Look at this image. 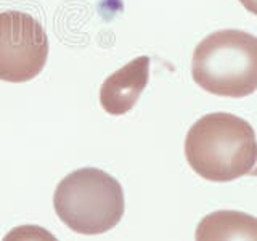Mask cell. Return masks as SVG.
I'll use <instances>...</instances> for the list:
<instances>
[{"label": "cell", "mask_w": 257, "mask_h": 241, "mask_svg": "<svg viewBox=\"0 0 257 241\" xmlns=\"http://www.w3.org/2000/svg\"><path fill=\"white\" fill-rule=\"evenodd\" d=\"M190 167L209 182H231L251 174L257 161L252 126L230 112H211L190 127L185 139Z\"/></svg>", "instance_id": "obj_1"}, {"label": "cell", "mask_w": 257, "mask_h": 241, "mask_svg": "<svg viewBox=\"0 0 257 241\" xmlns=\"http://www.w3.org/2000/svg\"><path fill=\"white\" fill-rule=\"evenodd\" d=\"M191 76L212 95H252L257 90V37L239 29L209 34L193 52Z\"/></svg>", "instance_id": "obj_2"}, {"label": "cell", "mask_w": 257, "mask_h": 241, "mask_svg": "<svg viewBox=\"0 0 257 241\" xmlns=\"http://www.w3.org/2000/svg\"><path fill=\"white\" fill-rule=\"evenodd\" d=\"M60 220L80 235L109 231L124 215L125 201L120 183L96 167H82L68 174L53 195Z\"/></svg>", "instance_id": "obj_3"}, {"label": "cell", "mask_w": 257, "mask_h": 241, "mask_svg": "<svg viewBox=\"0 0 257 241\" xmlns=\"http://www.w3.org/2000/svg\"><path fill=\"white\" fill-rule=\"evenodd\" d=\"M47 58L48 37L39 20L18 10L0 13V80H32L45 68Z\"/></svg>", "instance_id": "obj_4"}, {"label": "cell", "mask_w": 257, "mask_h": 241, "mask_svg": "<svg viewBox=\"0 0 257 241\" xmlns=\"http://www.w3.org/2000/svg\"><path fill=\"white\" fill-rule=\"evenodd\" d=\"M150 80V58L137 56L104 79L100 88V104L111 116H124L139 101Z\"/></svg>", "instance_id": "obj_5"}, {"label": "cell", "mask_w": 257, "mask_h": 241, "mask_svg": "<svg viewBox=\"0 0 257 241\" xmlns=\"http://www.w3.org/2000/svg\"><path fill=\"white\" fill-rule=\"evenodd\" d=\"M196 241H257V217L241 211H214L201 219Z\"/></svg>", "instance_id": "obj_6"}, {"label": "cell", "mask_w": 257, "mask_h": 241, "mask_svg": "<svg viewBox=\"0 0 257 241\" xmlns=\"http://www.w3.org/2000/svg\"><path fill=\"white\" fill-rule=\"evenodd\" d=\"M2 241H58L53 233L39 225H20L4 236Z\"/></svg>", "instance_id": "obj_7"}, {"label": "cell", "mask_w": 257, "mask_h": 241, "mask_svg": "<svg viewBox=\"0 0 257 241\" xmlns=\"http://www.w3.org/2000/svg\"><path fill=\"white\" fill-rule=\"evenodd\" d=\"M239 4L243 5L249 13L257 16V0H239Z\"/></svg>", "instance_id": "obj_8"}, {"label": "cell", "mask_w": 257, "mask_h": 241, "mask_svg": "<svg viewBox=\"0 0 257 241\" xmlns=\"http://www.w3.org/2000/svg\"><path fill=\"white\" fill-rule=\"evenodd\" d=\"M251 174H252V175H257V167H254V169H252Z\"/></svg>", "instance_id": "obj_9"}]
</instances>
